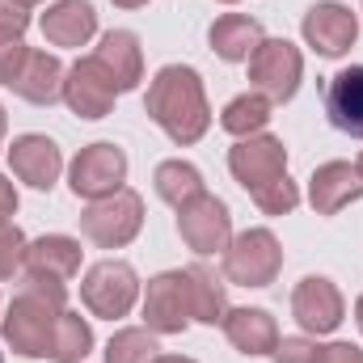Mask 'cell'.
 <instances>
[{
  "label": "cell",
  "instance_id": "obj_1",
  "mask_svg": "<svg viewBox=\"0 0 363 363\" xmlns=\"http://www.w3.org/2000/svg\"><path fill=\"white\" fill-rule=\"evenodd\" d=\"M144 110L148 118L174 140V144H194L203 140L207 123H211V110H207V93L194 68H182V64H165L144 97Z\"/></svg>",
  "mask_w": 363,
  "mask_h": 363
},
{
  "label": "cell",
  "instance_id": "obj_2",
  "mask_svg": "<svg viewBox=\"0 0 363 363\" xmlns=\"http://www.w3.org/2000/svg\"><path fill=\"white\" fill-rule=\"evenodd\" d=\"M68 287L64 283H47V279H26V287L13 296L0 330L4 342L26 355V359H51V342H55V325L64 313Z\"/></svg>",
  "mask_w": 363,
  "mask_h": 363
},
{
  "label": "cell",
  "instance_id": "obj_3",
  "mask_svg": "<svg viewBox=\"0 0 363 363\" xmlns=\"http://www.w3.org/2000/svg\"><path fill=\"white\" fill-rule=\"evenodd\" d=\"M144 224V199L135 190H114L106 199H93L81 211V233L101 250H123L127 241H135Z\"/></svg>",
  "mask_w": 363,
  "mask_h": 363
},
{
  "label": "cell",
  "instance_id": "obj_4",
  "mask_svg": "<svg viewBox=\"0 0 363 363\" xmlns=\"http://www.w3.org/2000/svg\"><path fill=\"white\" fill-rule=\"evenodd\" d=\"M283 267V250L271 228H250L228 241L224 250V279L237 287H267Z\"/></svg>",
  "mask_w": 363,
  "mask_h": 363
},
{
  "label": "cell",
  "instance_id": "obj_5",
  "mask_svg": "<svg viewBox=\"0 0 363 363\" xmlns=\"http://www.w3.org/2000/svg\"><path fill=\"white\" fill-rule=\"evenodd\" d=\"M304 77V60L287 38H262L250 55V81L267 101H291Z\"/></svg>",
  "mask_w": 363,
  "mask_h": 363
},
{
  "label": "cell",
  "instance_id": "obj_6",
  "mask_svg": "<svg viewBox=\"0 0 363 363\" xmlns=\"http://www.w3.org/2000/svg\"><path fill=\"white\" fill-rule=\"evenodd\" d=\"M135 296H140L135 271H131L127 262H114V258L89 267V274L81 279V300H85V308H89L93 317H106V321L127 317L131 304H135Z\"/></svg>",
  "mask_w": 363,
  "mask_h": 363
},
{
  "label": "cell",
  "instance_id": "obj_7",
  "mask_svg": "<svg viewBox=\"0 0 363 363\" xmlns=\"http://www.w3.org/2000/svg\"><path fill=\"white\" fill-rule=\"evenodd\" d=\"M178 233L194 254H216V250H228L233 241V216L216 194L203 190L178 207Z\"/></svg>",
  "mask_w": 363,
  "mask_h": 363
},
{
  "label": "cell",
  "instance_id": "obj_8",
  "mask_svg": "<svg viewBox=\"0 0 363 363\" xmlns=\"http://www.w3.org/2000/svg\"><path fill=\"white\" fill-rule=\"evenodd\" d=\"M72 194L77 199H106L114 190H123L127 178V152L118 144H89L81 148V157L72 161Z\"/></svg>",
  "mask_w": 363,
  "mask_h": 363
},
{
  "label": "cell",
  "instance_id": "obj_9",
  "mask_svg": "<svg viewBox=\"0 0 363 363\" xmlns=\"http://www.w3.org/2000/svg\"><path fill=\"white\" fill-rule=\"evenodd\" d=\"M228 169L250 194H258L287 174V148L274 135H250L228 152Z\"/></svg>",
  "mask_w": 363,
  "mask_h": 363
},
{
  "label": "cell",
  "instance_id": "obj_10",
  "mask_svg": "<svg viewBox=\"0 0 363 363\" xmlns=\"http://www.w3.org/2000/svg\"><path fill=\"white\" fill-rule=\"evenodd\" d=\"M114 97H118V85L101 68L97 55L77 60L68 68V77H64V101L72 106V114H81V118H106L114 110Z\"/></svg>",
  "mask_w": 363,
  "mask_h": 363
},
{
  "label": "cell",
  "instance_id": "obj_11",
  "mask_svg": "<svg viewBox=\"0 0 363 363\" xmlns=\"http://www.w3.org/2000/svg\"><path fill=\"white\" fill-rule=\"evenodd\" d=\"M304 43L317 51V55H347L351 47H355V34H359V17L347 9V4H338V0H321V4H313L308 13H304Z\"/></svg>",
  "mask_w": 363,
  "mask_h": 363
},
{
  "label": "cell",
  "instance_id": "obj_12",
  "mask_svg": "<svg viewBox=\"0 0 363 363\" xmlns=\"http://www.w3.org/2000/svg\"><path fill=\"white\" fill-rule=\"evenodd\" d=\"M291 317L308 330V334H330L342 325V291L321 279V274H308L296 283L291 291Z\"/></svg>",
  "mask_w": 363,
  "mask_h": 363
},
{
  "label": "cell",
  "instance_id": "obj_13",
  "mask_svg": "<svg viewBox=\"0 0 363 363\" xmlns=\"http://www.w3.org/2000/svg\"><path fill=\"white\" fill-rule=\"evenodd\" d=\"M144 321L152 334H182L190 325V300H186V274L182 271H165L148 283Z\"/></svg>",
  "mask_w": 363,
  "mask_h": 363
},
{
  "label": "cell",
  "instance_id": "obj_14",
  "mask_svg": "<svg viewBox=\"0 0 363 363\" xmlns=\"http://www.w3.org/2000/svg\"><path fill=\"white\" fill-rule=\"evenodd\" d=\"M325 118L342 135L363 140V64H351L325 81Z\"/></svg>",
  "mask_w": 363,
  "mask_h": 363
},
{
  "label": "cell",
  "instance_id": "obj_15",
  "mask_svg": "<svg viewBox=\"0 0 363 363\" xmlns=\"http://www.w3.org/2000/svg\"><path fill=\"white\" fill-rule=\"evenodd\" d=\"M26 279H47V283H64L81 271V245L72 237H38L26 245V262H21Z\"/></svg>",
  "mask_w": 363,
  "mask_h": 363
},
{
  "label": "cell",
  "instance_id": "obj_16",
  "mask_svg": "<svg viewBox=\"0 0 363 363\" xmlns=\"http://www.w3.org/2000/svg\"><path fill=\"white\" fill-rule=\"evenodd\" d=\"M9 165H13V174L26 186L51 190L55 178H60V169H64V157H60L55 140H47V135H21L9 148Z\"/></svg>",
  "mask_w": 363,
  "mask_h": 363
},
{
  "label": "cell",
  "instance_id": "obj_17",
  "mask_svg": "<svg viewBox=\"0 0 363 363\" xmlns=\"http://www.w3.org/2000/svg\"><path fill=\"white\" fill-rule=\"evenodd\" d=\"M359 194H363V178H359V169L347 165V161H330V165H321L308 178V203H313L317 216H338Z\"/></svg>",
  "mask_w": 363,
  "mask_h": 363
},
{
  "label": "cell",
  "instance_id": "obj_18",
  "mask_svg": "<svg viewBox=\"0 0 363 363\" xmlns=\"http://www.w3.org/2000/svg\"><path fill=\"white\" fill-rule=\"evenodd\" d=\"M220 325L241 355H274L279 347V325L267 308H228Z\"/></svg>",
  "mask_w": 363,
  "mask_h": 363
},
{
  "label": "cell",
  "instance_id": "obj_19",
  "mask_svg": "<svg viewBox=\"0 0 363 363\" xmlns=\"http://www.w3.org/2000/svg\"><path fill=\"white\" fill-rule=\"evenodd\" d=\"M64 77H68V72H64V64H60L55 55L30 51L9 89L17 93V97H26V101H34V106H51V101L64 97Z\"/></svg>",
  "mask_w": 363,
  "mask_h": 363
},
{
  "label": "cell",
  "instance_id": "obj_20",
  "mask_svg": "<svg viewBox=\"0 0 363 363\" xmlns=\"http://www.w3.org/2000/svg\"><path fill=\"white\" fill-rule=\"evenodd\" d=\"M97 30V13L89 0H60L43 13V34L55 47H85Z\"/></svg>",
  "mask_w": 363,
  "mask_h": 363
},
{
  "label": "cell",
  "instance_id": "obj_21",
  "mask_svg": "<svg viewBox=\"0 0 363 363\" xmlns=\"http://www.w3.org/2000/svg\"><path fill=\"white\" fill-rule=\"evenodd\" d=\"M93 55H97L101 68L114 77L118 93H127V89L140 85V77H144V55H140V38H135L131 30H110Z\"/></svg>",
  "mask_w": 363,
  "mask_h": 363
},
{
  "label": "cell",
  "instance_id": "obj_22",
  "mask_svg": "<svg viewBox=\"0 0 363 363\" xmlns=\"http://www.w3.org/2000/svg\"><path fill=\"white\" fill-rule=\"evenodd\" d=\"M211 51L220 55V60H228V64H241V60H250L254 51H258V43H262V26L254 21V17H245V13H224L216 26H211Z\"/></svg>",
  "mask_w": 363,
  "mask_h": 363
},
{
  "label": "cell",
  "instance_id": "obj_23",
  "mask_svg": "<svg viewBox=\"0 0 363 363\" xmlns=\"http://www.w3.org/2000/svg\"><path fill=\"white\" fill-rule=\"evenodd\" d=\"M186 300H190V321H203V325H220L224 313H228V291L224 283L216 279V271L207 267H186Z\"/></svg>",
  "mask_w": 363,
  "mask_h": 363
},
{
  "label": "cell",
  "instance_id": "obj_24",
  "mask_svg": "<svg viewBox=\"0 0 363 363\" xmlns=\"http://www.w3.org/2000/svg\"><path fill=\"white\" fill-rule=\"evenodd\" d=\"M271 123V101L262 93H241L224 106L220 114V127L237 140H250V135H262V127Z\"/></svg>",
  "mask_w": 363,
  "mask_h": 363
},
{
  "label": "cell",
  "instance_id": "obj_25",
  "mask_svg": "<svg viewBox=\"0 0 363 363\" xmlns=\"http://www.w3.org/2000/svg\"><path fill=\"white\" fill-rule=\"evenodd\" d=\"M93 351V330L81 313H60V325H55V342H51V359L55 363H81Z\"/></svg>",
  "mask_w": 363,
  "mask_h": 363
},
{
  "label": "cell",
  "instance_id": "obj_26",
  "mask_svg": "<svg viewBox=\"0 0 363 363\" xmlns=\"http://www.w3.org/2000/svg\"><path fill=\"white\" fill-rule=\"evenodd\" d=\"M157 194L165 199V203H190L194 194H203V174L190 165V161H165V165H157Z\"/></svg>",
  "mask_w": 363,
  "mask_h": 363
},
{
  "label": "cell",
  "instance_id": "obj_27",
  "mask_svg": "<svg viewBox=\"0 0 363 363\" xmlns=\"http://www.w3.org/2000/svg\"><path fill=\"white\" fill-rule=\"evenodd\" d=\"M152 359H157L152 330H118L106 342V363H152Z\"/></svg>",
  "mask_w": 363,
  "mask_h": 363
},
{
  "label": "cell",
  "instance_id": "obj_28",
  "mask_svg": "<svg viewBox=\"0 0 363 363\" xmlns=\"http://www.w3.org/2000/svg\"><path fill=\"white\" fill-rule=\"evenodd\" d=\"M254 203H258L267 216H287V211H296V203H300V190H296V182L283 174V178L271 182L267 190H258V194H254Z\"/></svg>",
  "mask_w": 363,
  "mask_h": 363
},
{
  "label": "cell",
  "instance_id": "obj_29",
  "mask_svg": "<svg viewBox=\"0 0 363 363\" xmlns=\"http://www.w3.org/2000/svg\"><path fill=\"white\" fill-rule=\"evenodd\" d=\"M26 237H21V228H13V224H0V279H13V274L21 271V262H26Z\"/></svg>",
  "mask_w": 363,
  "mask_h": 363
},
{
  "label": "cell",
  "instance_id": "obj_30",
  "mask_svg": "<svg viewBox=\"0 0 363 363\" xmlns=\"http://www.w3.org/2000/svg\"><path fill=\"white\" fill-rule=\"evenodd\" d=\"M325 347H317L313 338H279L274 363H321Z\"/></svg>",
  "mask_w": 363,
  "mask_h": 363
},
{
  "label": "cell",
  "instance_id": "obj_31",
  "mask_svg": "<svg viewBox=\"0 0 363 363\" xmlns=\"http://www.w3.org/2000/svg\"><path fill=\"white\" fill-rule=\"evenodd\" d=\"M26 55H30V47L21 38H0V85H13V77L21 72Z\"/></svg>",
  "mask_w": 363,
  "mask_h": 363
},
{
  "label": "cell",
  "instance_id": "obj_32",
  "mask_svg": "<svg viewBox=\"0 0 363 363\" xmlns=\"http://www.w3.org/2000/svg\"><path fill=\"white\" fill-rule=\"evenodd\" d=\"M30 30V13L13 0H0V38H21Z\"/></svg>",
  "mask_w": 363,
  "mask_h": 363
},
{
  "label": "cell",
  "instance_id": "obj_33",
  "mask_svg": "<svg viewBox=\"0 0 363 363\" xmlns=\"http://www.w3.org/2000/svg\"><path fill=\"white\" fill-rule=\"evenodd\" d=\"M321 363H363V351L351 342H334V347H325Z\"/></svg>",
  "mask_w": 363,
  "mask_h": 363
},
{
  "label": "cell",
  "instance_id": "obj_34",
  "mask_svg": "<svg viewBox=\"0 0 363 363\" xmlns=\"http://www.w3.org/2000/svg\"><path fill=\"white\" fill-rule=\"evenodd\" d=\"M13 211H17V190H13L9 178H0V224H9Z\"/></svg>",
  "mask_w": 363,
  "mask_h": 363
},
{
  "label": "cell",
  "instance_id": "obj_35",
  "mask_svg": "<svg viewBox=\"0 0 363 363\" xmlns=\"http://www.w3.org/2000/svg\"><path fill=\"white\" fill-rule=\"evenodd\" d=\"M152 363H194V359H182V355H157Z\"/></svg>",
  "mask_w": 363,
  "mask_h": 363
},
{
  "label": "cell",
  "instance_id": "obj_36",
  "mask_svg": "<svg viewBox=\"0 0 363 363\" xmlns=\"http://www.w3.org/2000/svg\"><path fill=\"white\" fill-rule=\"evenodd\" d=\"M118 9H140V4H148V0H114Z\"/></svg>",
  "mask_w": 363,
  "mask_h": 363
},
{
  "label": "cell",
  "instance_id": "obj_37",
  "mask_svg": "<svg viewBox=\"0 0 363 363\" xmlns=\"http://www.w3.org/2000/svg\"><path fill=\"white\" fill-rule=\"evenodd\" d=\"M355 321H359V330H363V296H359V304H355Z\"/></svg>",
  "mask_w": 363,
  "mask_h": 363
},
{
  "label": "cell",
  "instance_id": "obj_38",
  "mask_svg": "<svg viewBox=\"0 0 363 363\" xmlns=\"http://www.w3.org/2000/svg\"><path fill=\"white\" fill-rule=\"evenodd\" d=\"M13 4H21V9H30V4H43V0H13Z\"/></svg>",
  "mask_w": 363,
  "mask_h": 363
},
{
  "label": "cell",
  "instance_id": "obj_39",
  "mask_svg": "<svg viewBox=\"0 0 363 363\" xmlns=\"http://www.w3.org/2000/svg\"><path fill=\"white\" fill-rule=\"evenodd\" d=\"M4 123H9V118H4V106H0V135H4Z\"/></svg>",
  "mask_w": 363,
  "mask_h": 363
},
{
  "label": "cell",
  "instance_id": "obj_40",
  "mask_svg": "<svg viewBox=\"0 0 363 363\" xmlns=\"http://www.w3.org/2000/svg\"><path fill=\"white\" fill-rule=\"evenodd\" d=\"M355 169H359V178H363V157H359V161H355Z\"/></svg>",
  "mask_w": 363,
  "mask_h": 363
},
{
  "label": "cell",
  "instance_id": "obj_41",
  "mask_svg": "<svg viewBox=\"0 0 363 363\" xmlns=\"http://www.w3.org/2000/svg\"><path fill=\"white\" fill-rule=\"evenodd\" d=\"M228 4H233V0H228Z\"/></svg>",
  "mask_w": 363,
  "mask_h": 363
},
{
  "label": "cell",
  "instance_id": "obj_42",
  "mask_svg": "<svg viewBox=\"0 0 363 363\" xmlns=\"http://www.w3.org/2000/svg\"><path fill=\"white\" fill-rule=\"evenodd\" d=\"M0 363H4V359H0Z\"/></svg>",
  "mask_w": 363,
  "mask_h": 363
}]
</instances>
